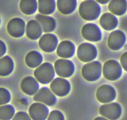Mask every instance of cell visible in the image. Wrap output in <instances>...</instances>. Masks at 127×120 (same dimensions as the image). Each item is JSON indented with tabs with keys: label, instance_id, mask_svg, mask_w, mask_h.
<instances>
[{
	"label": "cell",
	"instance_id": "16",
	"mask_svg": "<svg viewBox=\"0 0 127 120\" xmlns=\"http://www.w3.org/2000/svg\"><path fill=\"white\" fill-rule=\"evenodd\" d=\"M22 91L29 96L35 95L39 91V85L35 78L32 76H27L22 80L21 83Z\"/></svg>",
	"mask_w": 127,
	"mask_h": 120
},
{
	"label": "cell",
	"instance_id": "32",
	"mask_svg": "<svg viewBox=\"0 0 127 120\" xmlns=\"http://www.w3.org/2000/svg\"><path fill=\"white\" fill-rule=\"evenodd\" d=\"M6 46L4 43V41L0 40V58L3 57L4 55L6 53Z\"/></svg>",
	"mask_w": 127,
	"mask_h": 120
},
{
	"label": "cell",
	"instance_id": "30",
	"mask_svg": "<svg viewBox=\"0 0 127 120\" xmlns=\"http://www.w3.org/2000/svg\"><path fill=\"white\" fill-rule=\"evenodd\" d=\"M12 120H32V119L27 113L20 111L14 115Z\"/></svg>",
	"mask_w": 127,
	"mask_h": 120
},
{
	"label": "cell",
	"instance_id": "23",
	"mask_svg": "<svg viewBox=\"0 0 127 120\" xmlns=\"http://www.w3.org/2000/svg\"><path fill=\"white\" fill-rule=\"evenodd\" d=\"M14 62L9 56H4L0 58V76H7L14 69Z\"/></svg>",
	"mask_w": 127,
	"mask_h": 120
},
{
	"label": "cell",
	"instance_id": "29",
	"mask_svg": "<svg viewBox=\"0 0 127 120\" xmlns=\"http://www.w3.org/2000/svg\"><path fill=\"white\" fill-rule=\"evenodd\" d=\"M47 120H65L63 113L59 110L51 111L47 117Z\"/></svg>",
	"mask_w": 127,
	"mask_h": 120
},
{
	"label": "cell",
	"instance_id": "34",
	"mask_svg": "<svg viewBox=\"0 0 127 120\" xmlns=\"http://www.w3.org/2000/svg\"><path fill=\"white\" fill-rule=\"evenodd\" d=\"M94 120H107V119L103 117H100V116H99V117L96 118Z\"/></svg>",
	"mask_w": 127,
	"mask_h": 120
},
{
	"label": "cell",
	"instance_id": "6",
	"mask_svg": "<svg viewBox=\"0 0 127 120\" xmlns=\"http://www.w3.org/2000/svg\"><path fill=\"white\" fill-rule=\"evenodd\" d=\"M97 56V48L92 44L84 43L78 48L77 57L81 61L84 63L90 62L95 60Z\"/></svg>",
	"mask_w": 127,
	"mask_h": 120
},
{
	"label": "cell",
	"instance_id": "22",
	"mask_svg": "<svg viewBox=\"0 0 127 120\" xmlns=\"http://www.w3.org/2000/svg\"><path fill=\"white\" fill-rule=\"evenodd\" d=\"M76 0H58L57 6L59 11L63 14L72 13L77 8Z\"/></svg>",
	"mask_w": 127,
	"mask_h": 120
},
{
	"label": "cell",
	"instance_id": "20",
	"mask_svg": "<svg viewBox=\"0 0 127 120\" xmlns=\"http://www.w3.org/2000/svg\"><path fill=\"white\" fill-rule=\"evenodd\" d=\"M118 24V21L117 17L109 13H104L100 19V24L102 28L107 31L113 30L117 28Z\"/></svg>",
	"mask_w": 127,
	"mask_h": 120
},
{
	"label": "cell",
	"instance_id": "3",
	"mask_svg": "<svg viewBox=\"0 0 127 120\" xmlns=\"http://www.w3.org/2000/svg\"><path fill=\"white\" fill-rule=\"evenodd\" d=\"M102 71V64L96 61L85 64L82 69V75L88 81H95L100 78Z\"/></svg>",
	"mask_w": 127,
	"mask_h": 120
},
{
	"label": "cell",
	"instance_id": "5",
	"mask_svg": "<svg viewBox=\"0 0 127 120\" xmlns=\"http://www.w3.org/2000/svg\"><path fill=\"white\" fill-rule=\"evenodd\" d=\"M99 113L103 118L108 120H117L120 118L122 109L117 103H110L100 106Z\"/></svg>",
	"mask_w": 127,
	"mask_h": 120
},
{
	"label": "cell",
	"instance_id": "7",
	"mask_svg": "<svg viewBox=\"0 0 127 120\" xmlns=\"http://www.w3.org/2000/svg\"><path fill=\"white\" fill-rule=\"evenodd\" d=\"M54 70L57 75L62 78H69L75 71V66L71 61L66 59H59L54 64Z\"/></svg>",
	"mask_w": 127,
	"mask_h": 120
},
{
	"label": "cell",
	"instance_id": "17",
	"mask_svg": "<svg viewBox=\"0 0 127 120\" xmlns=\"http://www.w3.org/2000/svg\"><path fill=\"white\" fill-rule=\"evenodd\" d=\"M75 45L70 41H62L57 48V54L59 57L63 59L72 58L75 54Z\"/></svg>",
	"mask_w": 127,
	"mask_h": 120
},
{
	"label": "cell",
	"instance_id": "10",
	"mask_svg": "<svg viewBox=\"0 0 127 120\" xmlns=\"http://www.w3.org/2000/svg\"><path fill=\"white\" fill-rule=\"evenodd\" d=\"M82 35L85 40L92 42L100 41L102 35L99 27L93 23L86 24L83 26Z\"/></svg>",
	"mask_w": 127,
	"mask_h": 120
},
{
	"label": "cell",
	"instance_id": "28",
	"mask_svg": "<svg viewBox=\"0 0 127 120\" xmlns=\"http://www.w3.org/2000/svg\"><path fill=\"white\" fill-rule=\"evenodd\" d=\"M11 100V94L9 90L4 88H0V106L6 105Z\"/></svg>",
	"mask_w": 127,
	"mask_h": 120
},
{
	"label": "cell",
	"instance_id": "8",
	"mask_svg": "<svg viewBox=\"0 0 127 120\" xmlns=\"http://www.w3.org/2000/svg\"><path fill=\"white\" fill-rule=\"evenodd\" d=\"M51 91L59 97H64L69 93L70 91V84L69 81L62 78H57L51 83Z\"/></svg>",
	"mask_w": 127,
	"mask_h": 120
},
{
	"label": "cell",
	"instance_id": "25",
	"mask_svg": "<svg viewBox=\"0 0 127 120\" xmlns=\"http://www.w3.org/2000/svg\"><path fill=\"white\" fill-rule=\"evenodd\" d=\"M39 12L42 15H49L54 12L56 1L54 0H39L37 1Z\"/></svg>",
	"mask_w": 127,
	"mask_h": 120
},
{
	"label": "cell",
	"instance_id": "19",
	"mask_svg": "<svg viewBox=\"0 0 127 120\" xmlns=\"http://www.w3.org/2000/svg\"><path fill=\"white\" fill-rule=\"evenodd\" d=\"M27 37L32 40L39 38L42 34V29L36 20H31L28 23L26 28Z\"/></svg>",
	"mask_w": 127,
	"mask_h": 120
},
{
	"label": "cell",
	"instance_id": "1",
	"mask_svg": "<svg viewBox=\"0 0 127 120\" xmlns=\"http://www.w3.org/2000/svg\"><path fill=\"white\" fill-rule=\"evenodd\" d=\"M100 13V6L95 1H84L82 2L79 7L80 16L86 21H93L97 19Z\"/></svg>",
	"mask_w": 127,
	"mask_h": 120
},
{
	"label": "cell",
	"instance_id": "4",
	"mask_svg": "<svg viewBox=\"0 0 127 120\" xmlns=\"http://www.w3.org/2000/svg\"><path fill=\"white\" fill-rule=\"evenodd\" d=\"M102 71L105 78L110 81L117 80L122 74L121 65L118 61L113 60H108L105 62Z\"/></svg>",
	"mask_w": 127,
	"mask_h": 120
},
{
	"label": "cell",
	"instance_id": "14",
	"mask_svg": "<svg viewBox=\"0 0 127 120\" xmlns=\"http://www.w3.org/2000/svg\"><path fill=\"white\" fill-rule=\"evenodd\" d=\"M39 45L42 51L46 53L53 52L58 45V39L54 34L47 33L42 35L39 41Z\"/></svg>",
	"mask_w": 127,
	"mask_h": 120
},
{
	"label": "cell",
	"instance_id": "35",
	"mask_svg": "<svg viewBox=\"0 0 127 120\" xmlns=\"http://www.w3.org/2000/svg\"><path fill=\"white\" fill-rule=\"evenodd\" d=\"M0 24H1V18H0Z\"/></svg>",
	"mask_w": 127,
	"mask_h": 120
},
{
	"label": "cell",
	"instance_id": "24",
	"mask_svg": "<svg viewBox=\"0 0 127 120\" xmlns=\"http://www.w3.org/2000/svg\"><path fill=\"white\" fill-rule=\"evenodd\" d=\"M43 58L42 55L37 51H31L27 54L25 61L27 65L31 68L39 67L42 63Z\"/></svg>",
	"mask_w": 127,
	"mask_h": 120
},
{
	"label": "cell",
	"instance_id": "18",
	"mask_svg": "<svg viewBox=\"0 0 127 120\" xmlns=\"http://www.w3.org/2000/svg\"><path fill=\"white\" fill-rule=\"evenodd\" d=\"M36 21H37V23L40 24L42 31L44 32H52L56 28V21L52 17L39 14L36 15Z\"/></svg>",
	"mask_w": 127,
	"mask_h": 120
},
{
	"label": "cell",
	"instance_id": "2",
	"mask_svg": "<svg viewBox=\"0 0 127 120\" xmlns=\"http://www.w3.org/2000/svg\"><path fill=\"white\" fill-rule=\"evenodd\" d=\"M55 70L51 63H44L37 67L34 71V77L41 84H48L54 80Z\"/></svg>",
	"mask_w": 127,
	"mask_h": 120
},
{
	"label": "cell",
	"instance_id": "33",
	"mask_svg": "<svg viewBox=\"0 0 127 120\" xmlns=\"http://www.w3.org/2000/svg\"><path fill=\"white\" fill-rule=\"evenodd\" d=\"M97 3H100V4H107V3H110L109 0H106V1H102V0H98L97 1Z\"/></svg>",
	"mask_w": 127,
	"mask_h": 120
},
{
	"label": "cell",
	"instance_id": "21",
	"mask_svg": "<svg viewBox=\"0 0 127 120\" xmlns=\"http://www.w3.org/2000/svg\"><path fill=\"white\" fill-rule=\"evenodd\" d=\"M108 9L113 14L123 15L127 10V1L126 0H112L108 4Z\"/></svg>",
	"mask_w": 127,
	"mask_h": 120
},
{
	"label": "cell",
	"instance_id": "12",
	"mask_svg": "<svg viewBox=\"0 0 127 120\" xmlns=\"http://www.w3.org/2000/svg\"><path fill=\"white\" fill-rule=\"evenodd\" d=\"M25 22L19 18L11 19L7 25V30L9 35L14 38H21L25 33Z\"/></svg>",
	"mask_w": 127,
	"mask_h": 120
},
{
	"label": "cell",
	"instance_id": "27",
	"mask_svg": "<svg viewBox=\"0 0 127 120\" xmlns=\"http://www.w3.org/2000/svg\"><path fill=\"white\" fill-rule=\"evenodd\" d=\"M15 109L12 105L0 106V120H10L14 117Z\"/></svg>",
	"mask_w": 127,
	"mask_h": 120
},
{
	"label": "cell",
	"instance_id": "26",
	"mask_svg": "<svg viewBox=\"0 0 127 120\" xmlns=\"http://www.w3.org/2000/svg\"><path fill=\"white\" fill-rule=\"evenodd\" d=\"M37 1L36 0H22L19 4L21 11L28 15L34 14L37 11Z\"/></svg>",
	"mask_w": 127,
	"mask_h": 120
},
{
	"label": "cell",
	"instance_id": "13",
	"mask_svg": "<svg viewBox=\"0 0 127 120\" xmlns=\"http://www.w3.org/2000/svg\"><path fill=\"white\" fill-rule=\"evenodd\" d=\"M49 110L47 106L41 103H35L31 105L29 114L32 120H46Z\"/></svg>",
	"mask_w": 127,
	"mask_h": 120
},
{
	"label": "cell",
	"instance_id": "15",
	"mask_svg": "<svg viewBox=\"0 0 127 120\" xmlns=\"http://www.w3.org/2000/svg\"><path fill=\"white\" fill-rule=\"evenodd\" d=\"M126 42V36L121 30H115L109 35L108 46L111 50L117 51L124 46Z\"/></svg>",
	"mask_w": 127,
	"mask_h": 120
},
{
	"label": "cell",
	"instance_id": "11",
	"mask_svg": "<svg viewBox=\"0 0 127 120\" xmlns=\"http://www.w3.org/2000/svg\"><path fill=\"white\" fill-rule=\"evenodd\" d=\"M34 100L47 106H52L56 104L57 98L49 88L43 87L36 93L34 96Z\"/></svg>",
	"mask_w": 127,
	"mask_h": 120
},
{
	"label": "cell",
	"instance_id": "31",
	"mask_svg": "<svg viewBox=\"0 0 127 120\" xmlns=\"http://www.w3.org/2000/svg\"><path fill=\"white\" fill-rule=\"evenodd\" d=\"M120 63L124 70L127 71V51L124 53L121 56Z\"/></svg>",
	"mask_w": 127,
	"mask_h": 120
},
{
	"label": "cell",
	"instance_id": "9",
	"mask_svg": "<svg viewBox=\"0 0 127 120\" xmlns=\"http://www.w3.org/2000/svg\"><path fill=\"white\" fill-rule=\"evenodd\" d=\"M116 91L113 86L108 84H103L98 88L96 92V97L102 103H110L115 99Z\"/></svg>",
	"mask_w": 127,
	"mask_h": 120
}]
</instances>
